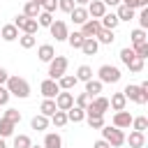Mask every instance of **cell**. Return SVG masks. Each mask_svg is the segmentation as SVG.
I'll return each instance as SVG.
<instances>
[{
	"label": "cell",
	"instance_id": "2e32d148",
	"mask_svg": "<svg viewBox=\"0 0 148 148\" xmlns=\"http://www.w3.org/2000/svg\"><path fill=\"white\" fill-rule=\"evenodd\" d=\"M99 23H102V28H106V30H116L120 21H118L116 12H104V16L99 18Z\"/></svg>",
	"mask_w": 148,
	"mask_h": 148
},
{
	"label": "cell",
	"instance_id": "4316f807",
	"mask_svg": "<svg viewBox=\"0 0 148 148\" xmlns=\"http://www.w3.org/2000/svg\"><path fill=\"white\" fill-rule=\"evenodd\" d=\"M56 109H58V106H56V99H44V102L39 104V113L46 116V118H51V116L56 113Z\"/></svg>",
	"mask_w": 148,
	"mask_h": 148
},
{
	"label": "cell",
	"instance_id": "bcb514c9",
	"mask_svg": "<svg viewBox=\"0 0 148 148\" xmlns=\"http://www.w3.org/2000/svg\"><path fill=\"white\" fill-rule=\"evenodd\" d=\"M58 9H60V12H67V14H69V12L74 9V0H58Z\"/></svg>",
	"mask_w": 148,
	"mask_h": 148
},
{
	"label": "cell",
	"instance_id": "30bf717a",
	"mask_svg": "<svg viewBox=\"0 0 148 148\" xmlns=\"http://www.w3.org/2000/svg\"><path fill=\"white\" fill-rule=\"evenodd\" d=\"M132 118H134V116H132L130 111H125V109H123V111H116V113H113V127L127 130V127L132 125Z\"/></svg>",
	"mask_w": 148,
	"mask_h": 148
},
{
	"label": "cell",
	"instance_id": "83f0119b",
	"mask_svg": "<svg viewBox=\"0 0 148 148\" xmlns=\"http://www.w3.org/2000/svg\"><path fill=\"white\" fill-rule=\"evenodd\" d=\"M39 12H42V7H39L37 2H30V0H25V7H23V14H25L28 18H37V16H39Z\"/></svg>",
	"mask_w": 148,
	"mask_h": 148
},
{
	"label": "cell",
	"instance_id": "7a4b0ae2",
	"mask_svg": "<svg viewBox=\"0 0 148 148\" xmlns=\"http://www.w3.org/2000/svg\"><path fill=\"white\" fill-rule=\"evenodd\" d=\"M102 139L111 143V148H120L125 143V134L123 130L113 127V125H102Z\"/></svg>",
	"mask_w": 148,
	"mask_h": 148
},
{
	"label": "cell",
	"instance_id": "9c48e42d",
	"mask_svg": "<svg viewBox=\"0 0 148 148\" xmlns=\"http://www.w3.org/2000/svg\"><path fill=\"white\" fill-rule=\"evenodd\" d=\"M53 99H56V106H58L60 111H67V109L74 106V95H72L69 90H60Z\"/></svg>",
	"mask_w": 148,
	"mask_h": 148
},
{
	"label": "cell",
	"instance_id": "7bdbcfd3",
	"mask_svg": "<svg viewBox=\"0 0 148 148\" xmlns=\"http://www.w3.org/2000/svg\"><path fill=\"white\" fill-rule=\"evenodd\" d=\"M132 49H134V53H136L139 58H143V60L148 58V42H143V44H136V46H132Z\"/></svg>",
	"mask_w": 148,
	"mask_h": 148
},
{
	"label": "cell",
	"instance_id": "b9f144b4",
	"mask_svg": "<svg viewBox=\"0 0 148 148\" xmlns=\"http://www.w3.org/2000/svg\"><path fill=\"white\" fill-rule=\"evenodd\" d=\"M134 18H139V28H148V7H141V12H139V16H134Z\"/></svg>",
	"mask_w": 148,
	"mask_h": 148
},
{
	"label": "cell",
	"instance_id": "cb8c5ba5",
	"mask_svg": "<svg viewBox=\"0 0 148 148\" xmlns=\"http://www.w3.org/2000/svg\"><path fill=\"white\" fill-rule=\"evenodd\" d=\"M76 83H79V81H76V76L67 74V72H65V74H62V76L58 79V86H60V90H72V88H74Z\"/></svg>",
	"mask_w": 148,
	"mask_h": 148
},
{
	"label": "cell",
	"instance_id": "ac0fdd59",
	"mask_svg": "<svg viewBox=\"0 0 148 148\" xmlns=\"http://www.w3.org/2000/svg\"><path fill=\"white\" fill-rule=\"evenodd\" d=\"M44 148H62V136L58 134V132H49L46 136H44V143H42Z\"/></svg>",
	"mask_w": 148,
	"mask_h": 148
},
{
	"label": "cell",
	"instance_id": "836d02e7",
	"mask_svg": "<svg viewBox=\"0 0 148 148\" xmlns=\"http://www.w3.org/2000/svg\"><path fill=\"white\" fill-rule=\"evenodd\" d=\"M32 146V139L28 134H16L14 136V148H30Z\"/></svg>",
	"mask_w": 148,
	"mask_h": 148
},
{
	"label": "cell",
	"instance_id": "e0dca14e",
	"mask_svg": "<svg viewBox=\"0 0 148 148\" xmlns=\"http://www.w3.org/2000/svg\"><path fill=\"white\" fill-rule=\"evenodd\" d=\"M125 106H127L125 95H123V92H113V95H111V99H109V109H113V111H123Z\"/></svg>",
	"mask_w": 148,
	"mask_h": 148
},
{
	"label": "cell",
	"instance_id": "f6af8a7d",
	"mask_svg": "<svg viewBox=\"0 0 148 148\" xmlns=\"http://www.w3.org/2000/svg\"><path fill=\"white\" fill-rule=\"evenodd\" d=\"M42 9L49 12V14H53V12L58 9V0H44V2H42Z\"/></svg>",
	"mask_w": 148,
	"mask_h": 148
},
{
	"label": "cell",
	"instance_id": "d6a6232c",
	"mask_svg": "<svg viewBox=\"0 0 148 148\" xmlns=\"http://www.w3.org/2000/svg\"><path fill=\"white\" fill-rule=\"evenodd\" d=\"M83 39H86V37H83L81 32H69V35H67V44H69L72 49H81Z\"/></svg>",
	"mask_w": 148,
	"mask_h": 148
},
{
	"label": "cell",
	"instance_id": "11a10c76",
	"mask_svg": "<svg viewBox=\"0 0 148 148\" xmlns=\"http://www.w3.org/2000/svg\"><path fill=\"white\" fill-rule=\"evenodd\" d=\"M0 148H7V143H5V139L0 136Z\"/></svg>",
	"mask_w": 148,
	"mask_h": 148
},
{
	"label": "cell",
	"instance_id": "6da1fadb",
	"mask_svg": "<svg viewBox=\"0 0 148 148\" xmlns=\"http://www.w3.org/2000/svg\"><path fill=\"white\" fill-rule=\"evenodd\" d=\"M5 88L9 90V95H14V97H18V99H28V97H30V83H28L25 79H21V76H12V74H9Z\"/></svg>",
	"mask_w": 148,
	"mask_h": 148
},
{
	"label": "cell",
	"instance_id": "d6986e66",
	"mask_svg": "<svg viewBox=\"0 0 148 148\" xmlns=\"http://www.w3.org/2000/svg\"><path fill=\"white\" fill-rule=\"evenodd\" d=\"M81 51H83L86 56H95V53L99 51L97 39H95V37H86V39H83V44H81Z\"/></svg>",
	"mask_w": 148,
	"mask_h": 148
},
{
	"label": "cell",
	"instance_id": "f546056e",
	"mask_svg": "<svg viewBox=\"0 0 148 148\" xmlns=\"http://www.w3.org/2000/svg\"><path fill=\"white\" fill-rule=\"evenodd\" d=\"M14 127H16L14 123H9L7 118H2V116H0V136H2V139L12 136V134H14Z\"/></svg>",
	"mask_w": 148,
	"mask_h": 148
},
{
	"label": "cell",
	"instance_id": "db71d44e",
	"mask_svg": "<svg viewBox=\"0 0 148 148\" xmlns=\"http://www.w3.org/2000/svg\"><path fill=\"white\" fill-rule=\"evenodd\" d=\"M88 2H90V0H74V5H81V7H86Z\"/></svg>",
	"mask_w": 148,
	"mask_h": 148
},
{
	"label": "cell",
	"instance_id": "4fadbf2b",
	"mask_svg": "<svg viewBox=\"0 0 148 148\" xmlns=\"http://www.w3.org/2000/svg\"><path fill=\"white\" fill-rule=\"evenodd\" d=\"M125 141L130 143V148H143V146H146V134H143V132L132 130V132H130V136H125Z\"/></svg>",
	"mask_w": 148,
	"mask_h": 148
},
{
	"label": "cell",
	"instance_id": "484cf974",
	"mask_svg": "<svg viewBox=\"0 0 148 148\" xmlns=\"http://www.w3.org/2000/svg\"><path fill=\"white\" fill-rule=\"evenodd\" d=\"M95 39H97V44H113V30H106V28H99V32L95 35Z\"/></svg>",
	"mask_w": 148,
	"mask_h": 148
},
{
	"label": "cell",
	"instance_id": "5bb4252c",
	"mask_svg": "<svg viewBox=\"0 0 148 148\" xmlns=\"http://www.w3.org/2000/svg\"><path fill=\"white\" fill-rule=\"evenodd\" d=\"M69 16H72V21L76 23V25H81V23H86L90 16H88V9L86 7H81V5H74V9L69 12Z\"/></svg>",
	"mask_w": 148,
	"mask_h": 148
},
{
	"label": "cell",
	"instance_id": "ffe728a7",
	"mask_svg": "<svg viewBox=\"0 0 148 148\" xmlns=\"http://www.w3.org/2000/svg\"><path fill=\"white\" fill-rule=\"evenodd\" d=\"M53 56H56V49H53L51 44H42V46L37 49V58H39L42 62H49V60H53Z\"/></svg>",
	"mask_w": 148,
	"mask_h": 148
},
{
	"label": "cell",
	"instance_id": "681fc988",
	"mask_svg": "<svg viewBox=\"0 0 148 148\" xmlns=\"http://www.w3.org/2000/svg\"><path fill=\"white\" fill-rule=\"evenodd\" d=\"M7 79H9V72H7L5 67H0V86H5V83H7Z\"/></svg>",
	"mask_w": 148,
	"mask_h": 148
},
{
	"label": "cell",
	"instance_id": "277c9868",
	"mask_svg": "<svg viewBox=\"0 0 148 148\" xmlns=\"http://www.w3.org/2000/svg\"><path fill=\"white\" fill-rule=\"evenodd\" d=\"M97 76H99L102 83H118L123 74H120V69H118L116 65H102V67L97 69Z\"/></svg>",
	"mask_w": 148,
	"mask_h": 148
},
{
	"label": "cell",
	"instance_id": "4dcf8cb0",
	"mask_svg": "<svg viewBox=\"0 0 148 148\" xmlns=\"http://www.w3.org/2000/svg\"><path fill=\"white\" fill-rule=\"evenodd\" d=\"M74 76H76V81H83V83H86V81H90V79H92V69H90L88 65H81V67L76 69V74H74Z\"/></svg>",
	"mask_w": 148,
	"mask_h": 148
},
{
	"label": "cell",
	"instance_id": "ab89813d",
	"mask_svg": "<svg viewBox=\"0 0 148 148\" xmlns=\"http://www.w3.org/2000/svg\"><path fill=\"white\" fill-rule=\"evenodd\" d=\"M86 120H88L90 130H102V125H104V116H86Z\"/></svg>",
	"mask_w": 148,
	"mask_h": 148
},
{
	"label": "cell",
	"instance_id": "6f0895ef",
	"mask_svg": "<svg viewBox=\"0 0 148 148\" xmlns=\"http://www.w3.org/2000/svg\"><path fill=\"white\" fill-rule=\"evenodd\" d=\"M30 148H44V146H30Z\"/></svg>",
	"mask_w": 148,
	"mask_h": 148
},
{
	"label": "cell",
	"instance_id": "680465c9",
	"mask_svg": "<svg viewBox=\"0 0 148 148\" xmlns=\"http://www.w3.org/2000/svg\"><path fill=\"white\" fill-rule=\"evenodd\" d=\"M0 109H2V106H0Z\"/></svg>",
	"mask_w": 148,
	"mask_h": 148
},
{
	"label": "cell",
	"instance_id": "1f68e13d",
	"mask_svg": "<svg viewBox=\"0 0 148 148\" xmlns=\"http://www.w3.org/2000/svg\"><path fill=\"white\" fill-rule=\"evenodd\" d=\"M130 37H132V46H136V44H143V42H148V39H146L148 35H146V30H143V28H136V30H132V35H130Z\"/></svg>",
	"mask_w": 148,
	"mask_h": 148
},
{
	"label": "cell",
	"instance_id": "c3c4849f",
	"mask_svg": "<svg viewBox=\"0 0 148 148\" xmlns=\"http://www.w3.org/2000/svg\"><path fill=\"white\" fill-rule=\"evenodd\" d=\"M123 5H127V7H132V9H136V7H143L141 5V0H120Z\"/></svg>",
	"mask_w": 148,
	"mask_h": 148
},
{
	"label": "cell",
	"instance_id": "74e56055",
	"mask_svg": "<svg viewBox=\"0 0 148 148\" xmlns=\"http://www.w3.org/2000/svg\"><path fill=\"white\" fill-rule=\"evenodd\" d=\"M127 67H130V72H134V74H139L141 69H143V58H139V56H134L130 62H127Z\"/></svg>",
	"mask_w": 148,
	"mask_h": 148
},
{
	"label": "cell",
	"instance_id": "7402d4cb",
	"mask_svg": "<svg viewBox=\"0 0 148 148\" xmlns=\"http://www.w3.org/2000/svg\"><path fill=\"white\" fill-rule=\"evenodd\" d=\"M67 120L69 123H81V120H86V111L74 104L72 109H67Z\"/></svg>",
	"mask_w": 148,
	"mask_h": 148
},
{
	"label": "cell",
	"instance_id": "7c38bea8",
	"mask_svg": "<svg viewBox=\"0 0 148 148\" xmlns=\"http://www.w3.org/2000/svg\"><path fill=\"white\" fill-rule=\"evenodd\" d=\"M86 9H88V16H90V18H102L104 12H106V5H104L102 0H90V2L86 5Z\"/></svg>",
	"mask_w": 148,
	"mask_h": 148
},
{
	"label": "cell",
	"instance_id": "3957f363",
	"mask_svg": "<svg viewBox=\"0 0 148 148\" xmlns=\"http://www.w3.org/2000/svg\"><path fill=\"white\" fill-rule=\"evenodd\" d=\"M67 65H69V60L65 58V56H53V60H49V79H53V81H58L65 72H67Z\"/></svg>",
	"mask_w": 148,
	"mask_h": 148
},
{
	"label": "cell",
	"instance_id": "8992f818",
	"mask_svg": "<svg viewBox=\"0 0 148 148\" xmlns=\"http://www.w3.org/2000/svg\"><path fill=\"white\" fill-rule=\"evenodd\" d=\"M49 30H51V37H56V42H67V35H69V30H67V23L65 21H53L51 25H49Z\"/></svg>",
	"mask_w": 148,
	"mask_h": 148
},
{
	"label": "cell",
	"instance_id": "52a82bcc",
	"mask_svg": "<svg viewBox=\"0 0 148 148\" xmlns=\"http://www.w3.org/2000/svg\"><path fill=\"white\" fill-rule=\"evenodd\" d=\"M39 92L44 95V99H53V97L60 92V86H58V81H53V79H44V81L39 83Z\"/></svg>",
	"mask_w": 148,
	"mask_h": 148
},
{
	"label": "cell",
	"instance_id": "44dd1931",
	"mask_svg": "<svg viewBox=\"0 0 148 148\" xmlns=\"http://www.w3.org/2000/svg\"><path fill=\"white\" fill-rule=\"evenodd\" d=\"M116 16H118V21H132V18L136 16V9H132V7H127V5H118Z\"/></svg>",
	"mask_w": 148,
	"mask_h": 148
},
{
	"label": "cell",
	"instance_id": "8d00e7d4",
	"mask_svg": "<svg viewBox=\"0 0 148 148\" xmlns=\"http://www.w3.org/2000/svg\"><path fill=\"white\" fill-rule=\"evenodd\" d=\"M132 127H134L136 132H146V130H148V118H146V116H136V118H132Z\"/></svg>",
	"mask_w": 148,
	"mask_h": 148
},
{
	"label": "cell",
	"instance_id": "f5cc1de1",
	"mask_svg": "<svg viewBox=\"0 0 148 148\" xmlns=\"http://www.w3.org/2000/svg\"><path fill=\"white\" fill-rule=\"evenodd\" d=\"M102 2H104L106 7H118V5H120V0H102Z\"/></svg>",
	"mask_w": 148,
	"mask_h": 148
},
{
	"label": "cell",
	"instance_id": "603a6c76",
	"mask_svg": "<svg viewBox=\"0 0 148 148\" xmlns=\"http://www.w3.org/2000/svg\"><path fill=\"white\" fill-rule=\"evenodd\" d=\"M49 125H51V120H49L46 116H42V113H37V116L30 120V127H32V130H37V132H44Z\"/></svg>",
	"mask_w": 148,
	"mask_h": 148
},
{
	"label": "cell",
	"instance_id": "9a60e30c",
	"mask_svg": "<svg viewBox=\"0 0 148 148\" xmlns=\"http://www.w3.org/2000/svg\"><path fill=\"white\" fill-rule=\"evenodd\" d=\"M0 39H5V42H14V39H18V28H16L14 23L2 25V28H0Z\"/></svg>",
	"mask_w": 148,
	"mask_h": 148
},
{
	"label": "cell",
	"instance_id": "f35d334b",
	"mask_svg": "<svg viewBox=\"0 0 148 148\" xmlns=\"http://www.w3.org/2000/svg\"><path fill=\"white\" fill-rule=\"evenodd\" d=\"M2 118H7L9 123L18 125V123H21V111H16V109H7V111L2 113Z\"/></svg>",
	"mask_w": 148,
	"mask_h": 148
},
{
	"label": "cell",
	"instance_id": "f1b7e54d",
	"mask_svg": "<svg viewBox=\"0 0 148 148\" xmlns=\"http://www.w3.org/2000/svg\"><path fill=\"white\" fill-rule=\"evenodd\" d=\"M49 120H51L56 127H65V125L69 123V120H67V111H60V109H56V113H53Z\"/></svg>",
	"mask_w": 148,
	"mask_h": 148
},
{
	"label": "cell",
	"instance_id": "816d5d0a",
	"mask_svg": "<svg viewBox=\"0 0 148 148\" xmlns=\"http://www.w3.org/2000/svg\"><path fill=\"white\" fill-rule=\"evenodd\" d=\"M92 148H111V143L109 141H104V139H99V141H95V146Z\"/></svg>",
	"mask_w": 148,
	"mask_h": 148
},
{
	"label": "cell",
	"instance_id": "9f6ffc18",
	"mask_svg": "<svg viewBox=\"0 0 148 148\" xmlns=\"http://www.w3.org/2000/svg\"><path fill=\"white\" fill-rule=\"evenodd\" d=\"M30 2H37V5H39V7H42V2H44V0H30Z\"/></svg>",
	"mask_w": 148,
	"mask_h": 148
},
{
	"label": "cell",
	"instance_id": "60d3db41",
	"mask_svg": "<svg viewBox=\"0 0 148 148\" xmlns=\"http://www.w3.org/2000/svg\"><path fill=\"white\" fill-rule=\"evenodd\" d=\"M134 56H136V53H134V49H132V46H125V49H120V60H123V65H125V67H127V62H130Z\"/></svg>",
	"mask_w": 148,
	"mask_h": 148
},
{
	"label": "cell",
	"instance_id": "f907efd6",
	"mask_svg": "<svg viewBox=\"0 0 148 148\" xmlns=\"http://www.w3.org/2000/svg\"><path fill=\"white\" fill-rule=\"evenodd\" d=\"M139 90H141V95L148 99V81H143V83H139Z\"/></svg>",
	"mask_w": 148,
	"mask_h": 148
},
{
	"label": "cell",
	"instance_id": "7dc6e473",
	"mask_svg": "<svg viewBox=\"0 0 148 148\" xmlns=\"http://www.w3.org/2000/svg\"><path fill=\"white\" fill-rule=\"evenodd\" d=\"M9 97H12V95H9V90H7L5 86H0V106H5V104L9 102Z\"/></svg>",
	"mask_w": 148,
	"mask_h": 148
},
{
	"label": "cell",
	"instance_id": "5b68a950",
	"mask_svg": "<svg viewBox=\"0 0 148 148\" xmlns=\"http://www.w3.org/2000/svg\"><path fill=\"white\" fill-rule=\"evenodd\" d=\"M14 25H16L21 32H25V35H35V32L39 30V25H37V18H28L25 14H18V16L14 18Z\"/></svg>",
	"mask_w": 148,
	"mask_h": 148
},
{
	"label": "cell",
	"instance_id": "d4e9b609",
	"mask_svg": "<svg viewBox=\"0 0 148 148\" xmlns=\"http://www.w3.org/2000/svg\"><path fill=\"white\" fill-rule=\"evenodd\" d=\"M102 81L99 79H90V81H86V92L90 95V97H97L99 92H102Z\"/></svg>",
	"mask_w": 148,
	"mask_h": 148
},
{
	"label": "cell",
	"instance_id": "ee69618b",
	"mask_svg": "<svg viewBox=\"0 0 148 148\" xmlns=\"http://www.w3.org/2000/svg\"><path fill=\"white\" fill-rule=\"evenodd\" d=\"M90 99H92V97H90L88 92H81V95L74 99V104H76V106H81V109H86V106L90 104Z\"/></svg>",
	"mask_w": 148,
	"mask_h": 148
},
{
	"label": "cell",
	"instance_id": "e575fe53",
	"mask_svg": "<svg viewBox=\"0 0 148 148\" xmlns=\"http://www.w3.org/2000/svg\"><path fill=\"white\" fill-rule=\"evenodd\" d=\"M51 23H53V14H49V12L42 9L39 16H37V25H39V28H49Z\"/></svg>",
	"mask_w": 148,
	"mask_h": 148
},
{
	"label": "cell",
	"instance_id": "d590c367",
	"mask_svg": "<svg viewBox=\"0 0 148 148\" xmlns=\"http://www.w3.org/2000/svg\"><path fill=\"white\" fill-rule=\"evenodd\" d=\"M18 44H21V49H32V46L37 44V37H35V35H25V32H23V35L18 37Z\"/></svg>",
	"mask_w": 148,
	"mask_h": 148
},
{
	"label": "cell",
	"instance_id": "ba28073f",
	"mask_svg": "<svg viewBox=\"0 0 148 148\" xmlns=\"http://www.w3.org/2000/svg\"><path fill=\"white\" fill-rule=\"evenodd\" d=\"M123 95H125V99H130V102H134V104H146V102H148V99L141 95L139 86H132V83H127V86H125Z\"/></svg>",
	"mask_w": 148,
	"mask_h": 148
},
{
	"label": "cell",
	"instance_id": "8fae6325",
	"mask_svg": "<svg viewBox=\"0 0 148 148\" xmlns=\"http://www.w3.org/2000/svg\"><path fill=\"white\" fill-rule=\"evenodd\" d=\"M99 28H102V23H99V18H88L86 23H81V35L83 37H95L97 32H99Z\"/></svg>",
	"mask_w": 148,
	"mask_h": 148
}]
</instances>
